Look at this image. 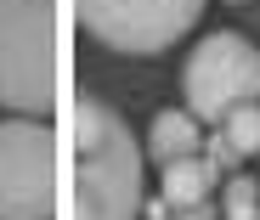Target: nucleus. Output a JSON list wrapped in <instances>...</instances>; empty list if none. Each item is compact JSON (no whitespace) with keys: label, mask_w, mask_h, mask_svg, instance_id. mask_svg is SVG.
<instances>
[{"label":"nucleus","mask_w":260,"mask_h":220,"mask_svg":"<svg viewBox=\"0 0 260 220\" xmlns=\"http://www.w3.org/2000/svg\"><path fill=\"white\" fill-rule=\"evenodd\" d=\"M142 214V147L130 124L85 96L74 102V220H136Z\"/></svg>","instance_id":"f257e3e1"},{"label":"nucleus","mask_w":260,"mask_h":220,"mask_svg":"<svg viewBox=\"0 0 260 220\" xmlns=\"http://www.w3.org/2000/svg\"><path fill=\"white\" fill-rule=\"evenodd\" d=\"M0 102L17 113H51L57 0H0Z\"/></svg>","instance_id":"f03ea898"},{"label":"nucleus","mask_w":260,"mask_h":220,"mask_svg":"<svg viewBox=\"0 0 260 220\" xmlns=\"http://www.w3.org/2000/svg\"><path fill=\"white\" fill-rule=\"evenodd\" d=\"M181 91H187V113L198 124H221L232 107L260 96V51L232 28L209 34L204 46H192V57L181 68Z\"/></svg>","instance_id":"7ed1b4c3"},{"label":"nucleus","mask_w":260,"mask_h":220,"mask_svg":"<svg viewBox=\"0 0 260 220\" xmlns=\"http://www.w3.org/2000/svg\"><path fill=\"white\" fill-rule=\"evenodd\" d=\"M74 12L91 40L130 57H153L198 23L204 0H74Z\"/></svg>","instance_id":"20e7f679"},{"label":"nucleus","mask_w":260,"mask_h":220,"mask_svg":"<svg viewBox=\"0 0 260 220\" xmlns=\"http://www.w3.org/2000/svg\"><path fill=\"white\" fill-rule=\"evenodd\" d=\"M57 203V147L34 119L0 124V220H46Z\"/></svg>","instance_id":"39448f33"},{"label":"nucleus","mask_w":260,"mask_h":220,"mask_svg":"<svg viewBox=\"0 0 260 220\" xmlns=\"http://www.w3.org/2000/svg\"><path fill=\"white\" fill-rule=\"evenodd\" d=\"M215 164L204 158V153H192V158H176V164H164V203L170 209H192V203H209V192H215Z\"/></svg>","instance_id":"423d86ee"},{"label":"nucleus","mask_w":260,"mask_h":220,"mask_svg":"<svg viewBox=\"0 0 260 220\" xmlns=\"http://www.w3.org/2000/svg\"><path fill=\"white\" fill-rule=\"evenodd\" d=\"M198 141H204L198 119H192V113H181V107H170V113H158V119H153L147 153H153L158 164H176V158H192V153H198Z\"/></svg>","instance_id":"0eeeda50"},{"label":"nucleus","mask_w":260,"mask_h":220,"mask_svg":"<svg viewBox=\"0 0 260 220\" xmlns=\"http://www.w3.org/2000/svg\"><path fill=\"white\" fill-rule=\"evenodd\" d=\"M221 141L238 153V158H254L260 153V102H243L221 119Z\"/></svg>","instance_id":"6e6552de"},{"label":"nucleus","mask_w":260,"mask_h":220,"mask_svg":"<svg viewBox=\"0 0 260 220\" xmlns=\"http://www.w3.org/2000/svg\"><path fill=\"white\" fill-rule=\"evenodd\" d=\"M254 214H260V181L232 175L226 181V220H254Z\"/></svg>","instance_id":"1a4fd4ad"},{"label":"nucleus","mask_w":260,"mask_h":220,"mask_svg":"<svg viewBox=\"0 0 260 220\" xmlns=\"http://www.w3.org/2000/svg\"><path fill=\"white\" fill-rule=\"evenodd\" d=\"M204 158H209V164H215V175H226V169H232V164H238V153H232V147H226V141H221V136H209V153H204Z\"/></svg>","instance_id":"9d476101"},{"label":"nucleus","mask_w":260,"mask_h":220,"mask_svg":"<svg viewBox=\"0 0 260 220\" xmlns=\"http://www.w3.org/2000/svg\"><path fill=\"white\" fill-rule=\"evenodd\" d=\"M164 220H221V214H215V203H192V209H170Z\"/></svg>","instance_id":"9b49d317"},{"label":"nucleus","mask_w":260,"mask_h":220,"mask_svg":"<svg viewBox=\"0 0 260 220\" xmlns=\"http://www.w3.org/2000/svg\"><path fill=\"white\" fill-rule=\"evenodd\" d=\"M254 220H260V214H254Z\"/></svg>","instance_id":"f8f14e48"}]
</instances>
